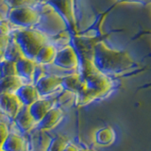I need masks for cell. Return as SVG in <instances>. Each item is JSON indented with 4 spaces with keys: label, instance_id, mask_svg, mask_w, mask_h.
<instances>
[{
    "label": "cell",
    "instance_id": "1",
    "mask_svg": "<svg viewBox=\"0 0 151 151\" xmlns=\"http://www.w3.org/2000/svg\"><path fill=\"white\" fill-rule=\"evenodd\" d=\"M77 71L81 78V84L76 93V106L83 107L96 99L105 97L114 88L113 79L98 71L93 60H79Z\"/></svg>",
    "mask_w": 151,
    "mask_h": 151
},
{
    "label": "cell",
    "instance_id": "2",
    "mask_svg": "<svg viewBox=\"0 0 151 151\" xmlns=\"http://www.w3.org/2000/svg\"><path fill=\"white\" fill-rule=\"evenodd\" d=\"M93 64L98 71L110 77L125 74L138 67V63L129 52L111 49L103 41L94 45Z\"/></svg>",
    "mask_w": 151,
    "mask_h": 151
},
{
    "label": "cell",
    "instance_id": "3",
    "mask_svg": "<svg viewBox=\"0 0 151 151\" xmlns=\"http://www.w3.org/2000/svg\"><path fill=\"white\" fill-rule=\"evenodd\" d=\"M12 35L16 41L24 57L35 61L38 52L42 46L51 44L52 36L32 28H20L12 31Z\"/></svg>",
    "mask_w": 151,
    "mask_h": 151
},
{
    "label": "cell",
    "instance_id": "4",
    "mask_svg": "<svg viewBox=\"0 0 151 151\" xmlns=\"http://www.w3.org/2000/svg\"><path fill=\"white\" fill-rule=\"evenodd\" d=\"M9 22L21 28H33L42 20L40 11L32 7H19L9 9Z\"/></svg>",
    "mask_w": 151,
    "mask_h": 151
},
{
    "label": "cell",
    "instance_id": "5",
    "mask_svg": "<svg viewBox=\"0 0 151 151\" xmlns=\"http://www.w3.org/2000/svg\"><path fill=\"white\" fill-rule=\"evenodd\" d=\"M45 3L60 16L71 34L77 35L78 27L75 17L74 0H46Z\"/></svg>",
    "mask_w": 151,
    "mask_h": 151
},
{
    "label": "cell",
    "instance_id": "6",
    "mask_svg": "<svg viewBox=\"0 0 151 151\" xmlns=\"http://www.w3.org/2000/svg\"><path fill=\"white\" fill-rule=\"evenodd\" d=\"M78 63L79 60L77 52L75 51L72 45H68L57 51V54L52 64L65 70L77 71L78 67Z\"/></svg>",
    "mask_w": 151,
    "mask_h": 151
},
{
    "label": "cell",
    "instance_id": "7",
    "mask_svg": "<svg viewBox=\"0 0 151 151\" xmlns=\"http://www.w3.org/2000/svg\"><path fill=\"white\" fill-rule=\"evenodd\" d=\"M63 77L57 75H45L34 83L40 96H46L61 88Z\"/></svg>",
    "mask_w": 151,
    "mask_h": 151
},
{
    "label": "cell",
    "instance_id": "8",
    "mask_svg": "<svg viewBox=\"0 0 151 151\" xmlns=\"http://www.w3.org/2000/svg\"><path fill=\"white\" fill-rule=\"evenodd\" d=\"M24 104L15 93H3L0 96V111L14 120Z\"/></svg>",
    "mask_w": 151,
    "mask_h": 151
},
{
    "label": "cell",
    "instance_id": "9",
    "mask_svg": "<svg viewBox=\"0 0 151 151\" xmlns=\"http://www.w3.org/2000/svg\"><path fill=\"white\" fill-rule=\"evenodd\" d=\"M36 66L37 63L34 60L27 59L26 57H22L20 60L16 61L17 75L25 80L27 84L33 83Z\"/></svg>",
    "mask_w": 151,
    "mask_h": 151
},
{
    "label": "cell",
    "instance_id": "10",
    "mask_svg": "<svg viewBox=\"0 0 151 151\" xmlns=\"http://www.w3.org/2000/svg\"><path fill=\"white\" fill-rule=\"evenodd\" d=\"M21 102L25 106H30L32 103L40 99V94L38 93L34 84H24L15 92Z\"/></svg>",
    "mask_w": 151,
    "mask_h": 151
},
{
    "label": "cell",
    "instance_id": "11",
    "mask_svg": "<svg viewBox=\"0 0 151 151\" xmlns=\"http://www.w3.org/2000/svg\"><path fill=\"white\" fill-rule=\"evenodd\" d=\"M14 122H15V125L19 129V130L22 132L29 131L33 127V126L36 124L34 118L32 117L31 113L29 112L28 106L25 105L22 107L20 111L17 113L16 117L14 118Z\"/></svg>",
    "mask_w": 151,
    "mask_h": 151
},
{
    "label": "cell",
    "instance_id": "12",
    "mask_svg": "<svg viewBox=\"0 0 151 151\" xmlns=\"http://www.w3.org/2000/svg\"><path fill=\"white\" fill-rule=\"evenodd\" d=\"M27 84L18 75L9 76L0 78V96L3 93H15L22 85Z\"/></svg>",
    "mask_w": 151,
    "mask_h": 151
},
{
    "label": "cell",
    "instance_id": "13",
    "mask_svg": "<svg viewBox=\"0 0 151 151\" xmlns=\"http://www.w3.org/2000/svg\"><path fill=\"white\" fill-rule=\"evenodd\" d=\"M54 106V102L49 99H38L37 101L32 103L30 106H28L29 112L31 113L32 117L34 118L36 123H39L46 112Z\"/></svg>",
    "mask_w": 151,
    "mask_h": 151
},
{
    "label": "cell",
    "instance_id": "14",
    "mask_svg": "<svg viewBox=\"0 0 151 151\" xmlns=\"http://www.w3.org/2000/svg\"><path fill=\"white\" fill-rule=\"evenodd\" d=\"M63 117V111L60 108H52L46 112V114L42 117V119L37 123L38 127L40 129H51L58 124Z\"/></svg>",
    "mask_w": 151,
    "mask_h": 151
},
{
    "label": "cell",
    "instance_id": "15",
    "mask_svg": "<svg viewBox=\"0 0 151 151\" xmlns=\"http://www.w3.org/2000/svg\"><path fill=\"white\" fill-rule=\"evenodd\" d=\"M58 49L52 45L47 44L42 46L36 56L35 63L40 65H50L53 63Z\"/></svg>",
    "mask_w": 151,
    "mask_h": 151
},
{
    "label": "cell",
    "instance_id": "16",
    "mask_svg": "<svg viewBox=\"0 0 151 151\" xmlns=\"http://www.w3.org/2000/svg\"><path fill=\"white\" fill-rule=\"evenodd\" d=\"M9 23V22L6 20H0V61L4 59L5 51L9 45L12 31Z\"/></svg>",
    "mask_w": 151,
    "mask_h": 151
},
{
    "label": "cell",
    "instance_id": "17",
    "mask_svg": "<svg viewBox=\"0 0 151 151\" xmlns=\"http://www.w3.org/2000/svg\"><path fill=\"white\" fill-rule=\"evenodd\" d=\"M80 84H81V78L78 71H75L74 73L63 77V80H61V88L74 93H78Z\"/></svg>",
    "mask_w": 151,
    "mask_h": 151
},
{
    "label": "cell",
    "instance_id": "18",
    "mask_svg": "<svg viewBox=\"0 0 151 151\" xmlns=\"http://www.w3.org/2000/svg\"><path fill=\"white\" fill-rule=\"evenodd\" d=\"M22 57H24V55L22 53L20 47H19L16 41L14 40L13 36L11 34V38H9V45L6 48V51H5L4 59L16 63V61L20 60Z\"/></svg>",
    "mask_w": 151,
    "mask_h": 151
},
{
    "label": "cell",
    "instance_id": "19",
    "mask_svg": "<svg viewBox=\"0 0 151 151\" xmlns=\"http://www.w3.org/2000/svg\"><path fill=\"white\" fill-rule=\"evenodd\" d=\"M115 140V132L111 127H103L96 134V142L99 145H110Z\"/></svg>",
    "mask_w": 151,
    "mask_h": 151
},
{
    "label": "cell",
    "instance_id": "20",
    "mask_svg": "<svg viewBox=\"0 0 151 151\" xmlns=\"http://www.w3.org/2000/svg\"><path fill=\"white\" fill-rule=\"evenodd\" d=\"M1 149L5 151H23L24 142L20 136L16 134H9L2 145Z\"/></svg>",
    "mask_w": 151,
    "mask_h": 151
},
{
    "label": "cell",
    "instance_id": "21",
    "mask_svg": "<svg viewBox=\"0 0 151 151\" xmlns=\"http://www.w3.org/2000/svg\"><path fill=\"white\" fill-rule=\"evenodd\" d=\"M14 75H17L16 63L3 59L0 61V78Z\"/></svg>",
    "mask_w": 151,
    "mask_h": 151
},
{
    "label": "cell",
    "instance_id": "22",
    "mask_svg": "<svg viewBox=\"0 0 151 151\" xmlns=\"http://www.w3.org/2000/svg\"><path fill=\"white\" fill-rule=\"evenodd\" d=\"M4 3L9 9L19 8V7L35 8L41 4V0H4Z\"/></svg>",
    "mask_w": 151,
    "mask_h": 151
},
{
    "label": "cell",
    "instance_id": "23",
    "mask_svg": "<svg viewBox=\"0 0 151 151\" xmlns=\"http://www.w3.org/2000/svg\"><path fill=\"white\" fill-rule=\"evenodd\" d=\"M66 145H67V140L64 136H57L51 141L47 151H63Z\"/></svg>",
    "mask_w": 151,
    "mask_h": 151
},
{
    "label": "cell",
    "instance_id": "24",
    "mask_svg": "<svg viewBox=\"0 0 151 151\" xmlns=\"http://www.w3.org/2000/svg\"><path fill=\"white\" fill-rule=\"evenodd\" d=\"M74 98H76V93L64 90V92L61 93L60 96L57 97L55 104H56V106L65 105L67 102H71L72 100H74Z\"/></svg>",
    "mask_w": 151,
    "mask_h": 151
},
{
    "label": "cell",
    "instance_id": "25",
    "mask_svg": "<svg viewBox=\"0 0 151 151\" xmlns=\"http://www.w3.org/2000/svg\"><path fill=\"white\" fill-rule=\"evenodd\" d=\"M8 135H9V131L7 126L3 122H0V149H1L2 145L8 137Z\"/></svg>",
    "mask_w": 151,
    "mask_h": 151
},
{
    "label": "cell",
    "instance_id": "26",
    "mask_svg": "<svg viewBox=\"0 0 151 151\" xmlns=\"http://www.w3.org/2000/svg\"><path fill=\"white\" fill-rule=\"evenodd\" d=\"M119 3H138L142 5L151 4V0H117Z\"/></svg>",
    "mask_w": 151,
    "mask_h": 151
},
{
    "label": "cell",
    "instance_id": "27",
    "mask_svg": "<svg viewBox=\"0 0 151 151\" xmlns=\"http://www.w3.org/2000/svg\"><path fill=\"white\" fill-rule=\"evenodd\" d=\"M63 151H78V149L76 147L75 145H71V144H67L65 146Z\"/></svg>",
    "mask_w": 151,
    "mask_h": 151
},
{
    "label": "cell",
    "instance_id": "28",
    "mask_svg": "<svg viewBox=\"0 0 151 151\" xmlns=\"http://www.w3.org/2000/svg\"><path fill=\"white\" fill-rule=\"evenodd\" d=\"M78 151H96V150L91 149V148H81V149H78Z\"/></svg>",
    "mask_w": 151,
    "mask_h": 151
},
{
    "label": "cell",
    "instance_id": "29",
    "mask_svg": "<svg viewBox=\"0 0 151 151\" xmlns=\"http://www.w3.org/2000/svg\"><path fill=\"white\" fill-rule=\"evenodd\" d=\"M0 151H5V150H3V149H0Z\"/></svg>",
    "mask_w": 151,
    "mask_h": 151
},
{
    "label": "cell",
    "instance_id": "30",
    "mask_svg": "<svg viewBox=\"0 0 151 151\" xmlns=\"http://www.w3.org/2000/svg\"><path fill=\"white\" fill-rule=\"evenodd\" d=\"M45 1H46V0H45Z\"/></svg>",
    "mask_w": 151,
    "mask_h": 151
}]
</instances>
